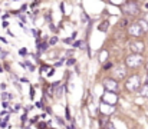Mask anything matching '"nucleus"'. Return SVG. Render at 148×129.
<instances>
[{"instance_id": "nucleus-1", "label": "nucleus", "mask_w": 148, "mask_h": 129, "mask_svg": "<svg viewBox=\"0 0 148 129\" xmlns=\"http://www.w3.org/2000/svg\"><path fill=\"white\" fill-rule=\"evenodd\" d=\"M122 12H124L125 14L135 16V14L140 12V6H138V3H135V1H128V3H125V4L122 6Z\"/></svg>"}, {"instance_id": "nucleus-2", "label": "nucleus", "mask_w": 148, "mask_h": 129, "mask_svg": "<svg viewBox=\"0 0 148 129\" xmlns=\"http://www.w3.org/2000/svg\"><path fill=\"white\" fill-rule=\"evenodd\" d=\"M127 65H128L130 68H138V66H141V65H143V57H141V55H135V53L130 55V56L127 57Z\"/></svg>"}, {"instance_id": "nucleus-3", "label": "nucleus", "mask_w": 148, "mask_h": 129, "mask_svg": "<svg viewBox=\"0 0 148 129\" xmlns=\"http://www.w3.org/2000/svg\"><path fill=\"white\" fill-rule=\"evenodd\" d=\"M140 85H141V81H140V76H137V75L131 76V78L127 81V89L131 90V92L137 90V89L140 87Z\"/></svg>"}, {"instance_id": "nucleus-4", "label": "nucleus", "mask_w": 148, "mask_h": 129, "mask_svg": "<svg viewBox=\"0 0 148 129\" xmlns=\"http://www.w3.org/2000/svg\"><path fill=\"white\" fill-rule=\"evenodd\" d=\"M128 32H130V35H131V36L138 38V36H141L145 30H144V27H143L140 23H134V25H131V26L128 27Z\"/></svg>"}, {"instance_id": "nucleus-5", "label": "nucleus", "mask_w": 148, "mask_h": 129, "mask_svg": "<svg viewBox=\"0 0 148 129\" xmlns=\"http://www.w3.org/2000/svg\"><path fill=\"white\" fill-rule=\"evenodd\" d=\"M130 49H131L132 53L141 55L143 50H144V43L143 42H132V43H130Z\"/></svg>"}, {"instance_id": "nucleus-6", "label": "nucleus", "mask_w": 148, "mask_h": 129, "mask_svg": "<svg viewBox=\"0 0 148 129\" xmlns=\"http://www.w3.org/2000/svg\"><path fill=\"white\" fill-rule=\"evenodd\" d=\"M103 85L106 87V90H111V92H116L118 90V82L114 81V79H106Z\"/></svg>"}, {"instance_id": "nucleus-7", "label": "nucleus", "mask_w": 148, "mask_h": 129, "mask_svg": "<svg viewBox=\"0 0 148 129\" xmlns=\"http://www.w3.org/2000/svg\"><path fill=\"white\" fill-rule=\"evenodd\" d=\"M115 75L118 76V79H122V78H125L127 72H125L124 68H116V69H115Z\"/></svg>"}, {"instance_id": "nucleus-8", "label": "nucleus", "mask_w": 148, "mask_h": 129, "mask_svg": "<svg viewBox=\"0 0 148 129\" xmlns=\"http://www.w3.org/2000/svg\"><path fill=\"white\" fill-rule=\"evenodd\" d=\"M108 26H109V23H108V22H102L98 29L101 30V32H106V30H108Z\"/></svg>"}, {"instance_id": "nucleus-9", "label": "nucleus", "mask_w": 148, "mask_h": 129, "mask_svg": "<svg viewBox=\"0 0 148 129\" xmlns=\"http://www.w3.org/2000/svg\"><path fill=\"white\" fill-rule=\"evenodd\" d=\"M140 93H141L143 96H147V98H148V83H145V85H144L143 87H141Z\"/></svg>"}, {"instance_id": "nucleus-10", "label": "nucleus", "mask_w": 148, "mask_h": 129, "mask_svg": "<svg viewBox=\"0 0 148 129\" xmlns=\"http://www.w3.org/2000/svg\"><path fill=\"white\" fill-rule=\"evenodd\" d=\"M66 65H68V66H72V65H75V59H73V57H69V59L66 60Z\"/></svg>"}, {"instance_id": "nucleus-11", "label": "nucleus", "mask_w": 148, "mask_h": 129, "mask_svg": "<svg viewBox=\"0 0 148 129\" xmlns=\"http://www.w3.org/2000/svg\"><path fill=\"white\" fill-rule=\"evenodd\" d=\"M81 19H82V22H85V23H88V22H89V19H88V16H86V13H82V16H81Z\"/></svg>"}, {"instance_id": "nucleus-12", "label": "nucleus", "mask_w": 148, "mask_h": 129, "mask_svg": "<svg viewBox=\"0 0 148 129\" xmlns=\"http://www.w3.org/2000/svg\"><path fill=\"white\" fill-rule=\"evenodd\" d=\"M19 53H20L22 56H26V55H27V49H26V47H22V49L19 50Z\"/></svg>"}, {"instance_id": "nucleus-13", "label": "nucleus", "mask_w": 148, "mask_h": 129, "mask_svg": "<svg viewBox=\"0 0 148 129\" xmlns=\"http://www.w3.org/2000/svg\"><path fill=\"white\" fill-rule=\"evenodd\" d=\"M1 99H12V95L7 93V92H4V93L1 95Z\"/></svg>"}, {"instance_id": "nucleus-14", "label": "nucleus", "mask_w": 148, "mask_h": 129, "mask_svg": "<svg viewBox=\"0 0 148 129\" xmlns=\"http://www.w3.org/2000/svg\"><path fill=\"white\" fill-rule=\"evenodd\" d=\"M56 43H58V38H56V36H53V38L49 40V44H56Z\"/></svg>"}, {"instance_id": "nucleus-15", "label": "nucleus", "mask_w": 148, "mask_h": 129, "mask_svg": "<svg viewBox=\"0 0 148 129\" xmlns=\"http://www.w3.org/2000/svg\"><path fill=\"white\" fill-rule=\"evenodd\" d=\"M65 63V59H60V60H58L56 63H55V66H62Z\"/></svg>"}, {"instance_id": "nucleus-16", "label": "nucleus", "mask_w": 148, "mask_h": 129, "mask_svg": "<svg viewBox=\"0 0 148 129\" xmlns=\"http://www.w3.org/2000/svg\"><path fill=\"white\" fill-rule=\"evenodd\" d=\"M63 42H65V43H68V44H71V43L73 42V38H72V36H71V38H66V39H65Z\"/></svg>"}, {"instance_id": "nucleus-17", "label": "nucleus", "mask_w": 148, "mask_h": 129, "mask_svg": "<svg viewBox=\"0 0 148 129\" xmlns=\"http://www.w3.org/2000/svg\"><path fill=\"white\" fill-rule=\"evenodd\" d=\"M125 26H127V20L122 19V20H121V27H125Z\"/></svg>"}, {"instance_id": "nucleus-18", "label": "nucleus", "mask_w": 148, "mask_h": 129, "mask_svg": "<svg viewBox=\"0 0 148 129\" xmlns=\"http://www.w3.org/2000/svg\"><path fill=\"white\" fill-rule=\"evenodd\" d=\"M59 7H60V10H62V13L65 14V6H63V3H60V4H59Z\"/></svg>"}, {"instance_id": "nucleus-19", "label": "nucleus", "mask_w": 148, "mask_h": 129, "mask_svg": "<svg viewBox=\"0 0 148 129\" xmlns=\"http://www.w3.org/2000/svg\"><path fill=\"white\" fill-rule=\"evenodd\" d=\"M81 44H82V42H79V40H78V42H75V43H73V47H79Z\"/></svg>"}, {"instance_id": "nucleus-20", "label": "nucleus", "mask_w": 148, "mask_h": 129, "mask_svg": "<svg viewBox=\"0 0 148 129\" xmlns=\"http://www.w3.org/2000/svg\"><path fill=\"white\" fill-rule=\"evenodd\" d=\"M66 119L71 121V115H69V109H66Z\"/></svg>"}, {"instance_id": "nucleus-21", "label": "nucleus", "mask_w": 148, "mask_h": 129, "mask_svg": "<svg viewBox=\"0 0 148 129\" xmlns=\"http://www.w3.org/2000/svg\"><path fill=\"white\" fill-rule=\"evenodd\" d=\"M46 128V124H39V129H45Z\"/></svg>"}, {"instance_id": "nucleus-22", "label": "nucleus", "mask_w": 148, "mask_h": 129, "mask_svg": "<svg viewBox=\"0 0 148 129\" xmlns=\"http://www.w3.org/2000/svg\"><path fill=\"white\" fill-rule=\"evenodd\" d=\"M1 26H3V27H4V29H6V27H7V26H9V23H7V22H3V23H1Z\"/></svg>"}, {"instance_id": "nucleus-23", "label": "nucleus", "mask_w": 148, "mask_h": 129, "mask_svg": "<svg viewBox=\"0 0 148 129\" xmlns=\"http://www.w3.org/2000/svg\"><path fill=\"white\" fill-rule=\"evenodd\" d=\"M103 68H105V69H109V68H111V63H105Z\"/></svg>"}, {"instance_id": "nucleus-24", "label": "nucleus", "mask_w": 148, "mask_h": 129, "mask_svg": "<svg viewBox=\"0 0 148 129\" xmlns=\"http://www.w3.org/2000/svg\"><path fill=\"white\" fill-rule=\"evenodd\" d=\"M35 96V90H33V87L30 89V98H33Z\"/></svg>"}, {"instance_id": "nucleus-25", "label": "nucleus", "mask_w": 148, "mask_h": 129, "mask_svg": "<svg viewBox=\"0 0 148 129\" xmlns=\"http://www.w3.org/2000/svg\"><path fill=\"white\" fill-rule=\"evenodd\" d=\"M53 73H55V72H53V69H50L49 72H48V76H52V75H53Z\"/></svg>"}, {"instance_id": "nucleus-26", "label": "nucleus", "mask_w": 148, "mask_h": 129, "mask_svg": "<svg viewBox=\"0 0 148 129\" xmlns=\"http://www.w3.org/2000/svg\"><path fill=\"white\" fill-rule=\"evenodd\" d=\"M3 108H4V109H7V108H9V103H6V102H3Z\"/></svg>"}, {"instance_id": "nucleus-27", "label": "nucleus", "mask_w": 148, "mask_h": 129, "mask_svg": "<svg viewBox=\"0 0 148 129\" xmlns=\"http://www.w3.org/2000/svg\"><path fill=\"white\" fill-rule=\"evenodd\" d=\"M19 26H20V27H22V29H23V30H26V26H25V25H23V23H20V25H19Z\"/></svg>"}, {"instance_id": "nucleus-28", "label": "nucleus", "mask_w": 148, "mask_h": 129, "mask_svg": "<svg viewBox=\"0 0 148 129\" xmlns=\"http://www.w3.org/2000/svg\"><path fill=\"white\" fill-rule=\"evenodd\" d=\"M0 40H1V42H3V43H7V40H6V39H4V38H3V36H1V38H0Z\"/></svg>"}, {"instance_id": "nucleus-29", "label": "nucleus", "mask_w": 148, "mask_h": 129, "mask_svg": "<svg viewBox=\"0 0 148 129\" xmlns=\"http://www.w3.org/2000/svg\"><path fill=\"white\" fill-rule=\"evenodd\" d=\"M69 129H75V126H73V125H72V126H69Z\"/></svg>"}, {"instance_id": "nucleus-30", "label": "nucleus", "mask_w": 148, "mask_h": 129, "mask_svg": "<svg viewBox=\"0 0 148 129\" xmlns=\"http://www.w3.org/2000/svg\"><path fill=\"white\" fill-rule=\"evenodd\" d=\"M145 83H148V75H147V79H145Z\"/></svg>"}, {"instance_id": "nucleus-31", "label": "nucleus", "mask_w": 148, "mask_h": 129, "mask_svg": "<svg viewBox=\"0 0 148 129\" xmlns=\"http://www.w3.org/2000/svg\"><path fill=\"white\" fill-rule=\"evenodd\" d=\"M147 70H148V65H147Z\"/></svg>"}]
</instances>
